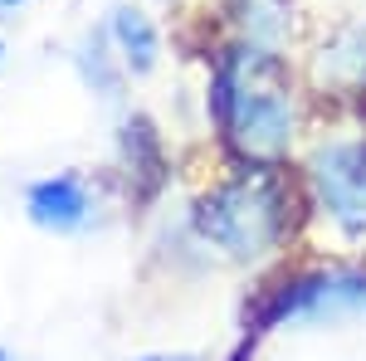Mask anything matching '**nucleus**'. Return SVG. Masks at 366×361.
<instances>
[{
  "label": "nucleus",
  "mask_w": 366,
  "mask_h": 361,
  "mask_svg": "<svg viewBox=\"0 0 366 361\" xmlns=\"http://www.w3.org/2000/svg\"><path fill=\"white\" fill-rule=\"evenodd\" d=\"M15 5H25V0H0V10H15Z\"/></svg>",
  "instance_id": "9"
},
{
  "label": "nucleus",
  "mask_w": 366,
  "mask_h": 361,
  "mask_svg": "<svg viewBox=\"0 0 366 361\" xmlns=\"http://www.w3.org/2000/svg\"><path fill=\"white\" fill-rule=\"evenodd\" d=\"M0 361H10V357H5V352H0Z\"/></svg>",
  "instance_id": "10"
},
{
  "label": "nucleus",
  "mask_w": 366,
  "mask_h": 361,
  "mask_svg": "<svg viewBox=\"0 0 366 361\" xmlns=\"http://www.w3.org/2000/svg\"><path fill=\"white\" fill-rule=\"evenodd\" d=\"M342 69H352V84H366V34H357V29H347L342 39H332V44L322 49L317 79H322V84H337Z\"/></svg>",
  "instance_id": "7"
},
{
  "label": "nucleus",
  "mask_w": 366,
  "mask_h": 361,
  "mask_svg": "<svg viewBox=\"0 0 366 361\" xmlns=\"http://www.w3.org/2000/svg\"><path fill=\"white\" fill-rule=\"evenodd\" d=\"M108 34H113L117 54H122V64H127L132 74H152V69H157L162 34H157V25H152L142 10H132V5H117L113 20H108Z\"/></svg>",
  "instance_id": "6"
},
{
  "label": "nucleus",
  "mask_w": 366,
  "mask_h": 361,
  "mask_svg": "<svg viewBox=\"0 0 366 361\" xmlns=\"http://www.w3.org/2000/svg\"><path fill=\"white\" fill-rule=\"evenodd\" d=\"M196 229L229 259H259L288 234V186L274 167H254L196 205Z\"/></svg>",
  "instance_id": "2"
},
{
  "label": "nucleus",
  "mask_w": 366,
  "mask_h": 361,
  "mask_svg": "<svg viewBox=\"0 0 366 361\" xmlns=\"http://www.w3.org/2000/svg\"><path fill=\"white\" fill-rule=\"evenodd\" d=\"M215 112L229 147L244 162H259V167L279 162L298 132V103H293V88L283 84L274 49L249 44L215 74Z\"/></svg>",
  "instance_id": "1"
},
{
  "label": "nucleus",
  "mask_w": 366,
  "mask_h": 361,
  "mask_svg": "<svg viewBox=\"0 0 366 361\" xmlns=\"http://www.w3.org/2000/svg\"><path fill=\"white\" fill-rule=\"evenodd\" d=\"M25 210H29V220L39 224V229L74 234V229H84L88 215H93V195H88L84 176L64 171V176H44V181H34V186H29Z\"/></svg>",
  "instance_id": "5"
},
{
  "label": "nucleus",
  "mask_w": 366,
  "mask_h": 361,
  "mask_svg": "<svg viewBox=\"0 0 366 361\" xmlns=\"http://www.w3.org/2000/svg\"><path fill=\"white\" fill-rule=\"evenodd\" d=\"M142 361H196V357H142Z\"/></svg>",
  "instance_id": "8"
},
{
  "label": "nucleus",
  "mask_w": 366,
  "mask_h": 361,
  "mask_svg": "<svg viewBox=\"0 0 366 361\" xmlns=\"http://www.w3.org/2000/svg\"><path fill=\"white\" fill-rule=\"evenodd\" d=\"M366 317V274L357 269H322L283 283L269 307V322H347Z\"/></svg>",
  "instance_id": "3"
},
{
  "label": "nucleus",
  "mask_w": 366,
  "mask_h": 361,
  "mask_svg": "<svg viewBox=\"0 0 366 361\" xmlns=\"http://www.w3.org/2000/svg\"><path fill=\"white\" fill-rule=\"evenodd\" d=\"M312 186L322 195V210L347 229H366V142H332L312 157Z\"/></svg>",
  "instance_id": "4"
}]
</instances>
